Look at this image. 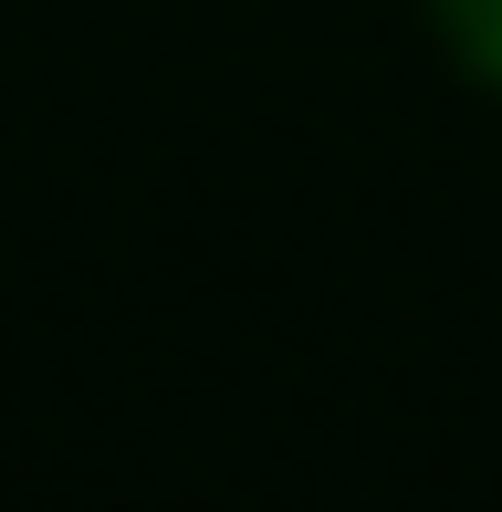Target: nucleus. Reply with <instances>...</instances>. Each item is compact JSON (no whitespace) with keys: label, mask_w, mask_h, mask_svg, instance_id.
Instances as JSON below:
<instances>
[{"label":"nucleus","mask_w":502,"mask_h":512,"mask_svg":"<svg viewBox=\"0 0 502 512\" xmlns=\"http://www.w3.org/2000/svg\"><path fill=\"white\" fill-rule=\"evenodd\" d=\"M429 21H440L450 63H461L482 95H502V0H429Z\"/></svg>","instance_id":"1"}]
</instances>
